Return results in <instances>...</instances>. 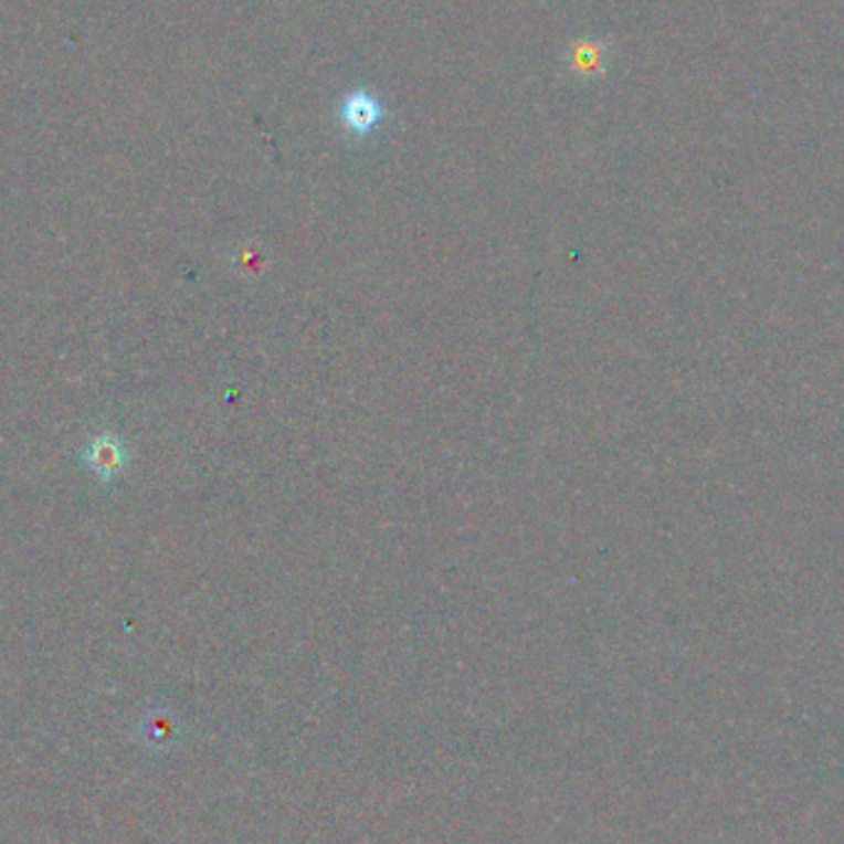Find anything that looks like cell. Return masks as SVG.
Segmentation results:
<instances>
[{"label":"cell","mask_w":844,"mask_h":844,"mask_svg":"<svg viewBox=\"0 0 844 844\" xmlns=\"http://www.w3.org/2000/svg\"><path fill=\"white\" fill-rule=\"evenodd\" d=\"M341 116L348 129L356 134H368L378 122H381L383 112H381V104H378V99L371 97V94L356 92L344 102Z\"/></svg>","instance_id":"6da1fadb"}]
</instances>
